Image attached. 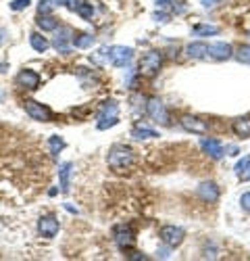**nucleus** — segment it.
Listing matches in <instances>:
<instances>
[{"mask_svg": "<svg viewBox=\"0 0 250 261\" xmlns=\"http://www.w3.org/2000/svg\"><path fill=\"white\" fill-rule=\"evenodd\" d=\"M106 163H109V167L113 171L123 173L125 169L131 167V163H133V151L129 149V146H125V144H115V146H111L109 155H106Z\"/></svg>", "mask_w": 250, "mask_h": 261, "instance_id": "obj_1", "label": "nucleus"}, {"mask_svg": "<svg viewBox=\"0 0 250 261\" xmlns=\"http://www.w3.org/2000/svg\"><path fill=\"white\" fill-rule=\"evenodd\" d=\"M160 65H163V55H160L158 50H150L140 59V73L153 77V75L158 73Z\"/></svg>", "mask_w": 250, "mask_h": 261, "instance_id": "obj_2", "label": "nucleus"}, {"mask_svg": "<svg viewBox=\"0 0 250 261\" xmlns=\"http://www.w3.org/2000/svg\"><path fill=\"white\" fill-rule=\"evenodd\" d=\"M113 238H115V242H117V247L121 251H127V249H131L133 245H136V232H133L129 226H125V224L115 226V228H113Z\"/></svg>", "mask_w": 250, "mask_h": 261, "instance_id": "obj_3", "label": "nucleus"}, {"mask_svg": "<svg viewBox=\"0 0 250 261\" xmlns=\"http://www.w3.org/2000/svg\"><path fill=\"white\" fill-rule=\"evenodd\" d=\"M158 236L169 249H175L184 242L186 232H184V228H180V226H163L160 232H158Z\"/></svg>", "mask_w": 250, "mask_h": 261, "instance_id": "obj_4", "label": "nucleus"}, {"mask_svg": "<svg viewBox=\"0 0 250 261\" xmlns=\"http://www.w3.org/2000/svg\"><path fill=\"white\" fill-rule=\"evenodd\" d=\"M73 36H75V32L71 28H59L55 40H52V46H55L61 55H67L71 46H73Z\"/></svg>", "mask_w": 250, "mask_h": 261, "instance_id": "obj_5", "label": "nucleus"}, {"mask_svg": "<svg viewBox=\"0 0 250 261\" xmlns=\"http://www.w3.org/2000/svg\"><path fill=\"white\" fill-rule=\"evenodd\" d=\"M131 59H133V48H129V46H111L109 48V61L115 67L129 65Z\"/></svg>", "mask_w": 250, "mask_h": 261, "instance_id": "obj_6", "label": "nucleus"}, {"mask_svg": "<svg viewBox=\"0 0 250 261\" xmlns=\"http://www.w3.org/2000/svg\"><path fill=\"white\" fill-rule=\"evenodd\" d=\"M146 113L155 121H158V124H169V113H167V107L160 98H148L146 100Z\"/></svg>", "mask_w": 250, "mask_h": 261, "instance_id": "obj_7", "label": "nucleus"}, {"mask_svg": "<svg viewBox=\"0 0 250 261\" xmlns=\"http://www.w3.org/2000/svg\"><path fill=\"white\" fill-rule=\"evenodd\" d=\"M59 220L55 215H42L38 220V232L42 238H55L59 234Z\"/></svg>", "mask_w": 250, "mask_h": 261, "instance_id": "obj_8", "label": "nucleus"}, {"mask_svg": "<svg viewBox=\"0 0 250 261\" xmlns=\"http://www.w3.org/2000/svg\"><path fill=\"white\" fill-rule=\"evenodd\" d=\"M196 195H198L204 203H217L219 201V186L215 184V182H200L198 188H196Z\"/></svg>", "mask_w": 250, "mask_h": 261, "instance_id": "obj_9", "label": "nucleus"}, {"mask_svg": "<svg viewBox=\"0 0 250 261\" xmlns=\"http://www.w3.org/2000/svg\"><path fill=\"white\" fill-rule=\"evenodd\" d=\"M25 111H28V115L35 121H50V117H52V113H50V109L46 107V104L35 102V100L25 102Z\"/></svg>", "mask_w": 250, "mask_h": 261, "instance_id": "obj_10", "label": "nucleus"}, {"mask_svg": "<svg viewBox=\"0 0 250 261\" xmlns=\"http://www.w3.org/2000/svg\"><path fill=\"white\" fill-rule=\"evenodd\" d=\"M182 128L186 130V132H192V134H207V121H202L200 117L196 115H184L182 117Z\"/></svg>", "mask_w": 250, "mask_h": 261, "instance_id": "obj_11", "label": "nucleus"}, {"mask_svg": "<svg viewBox=\"0 0 250 261\" xmlns=\"http://www.w3.org/2000/svg\"><path fill=\"white\" fill-rule=\"evenodd\" d=\"M17 86H21L25 90H38L40 75L31 71V69H23V71H19V75H17Z\"/></svg>", "mask_w": 250, "mask_h": 261, "instance_id": "obj_12", "label": "nucleus"}, {"mask_svg": "<svg viewBox=\"0 0 250 261\" xmlns=\"http://www.w3.org/2000/svg\"><path fill=\"white\" fill-rule=\"evenodd\" d=\"M234 55V48H231L227 42H217V44H211L209 46V57L215 59V61H227Z\"/></svg>", "mask_w": 250, "mask_h": 261, "instance_id": "obj_13", "label": "nucleus"}, {"mask_svg": "<svg viewBox=\"0 0 250 261\" xmlns=\"http://www.w3.org/2000/svg\"><path fill=\"white\" fill-rule=\"evenodd\" d=\"M202 151L207 153L209 157H213V159H221L223 155H225V149H223V144L219 140H213V138H204V140L200 142Z\"/></svg>", "mask_w": 250, "mask_h": 261, "instance_id": "obj_14", "label": "nucleus"}, {"mask_svg": "<svg viewBox=\"0 0 250 261\" xmlns=\"http://www.w3.org/2000/svg\"><path fill=\"white\" fill-rule=\"evenodd\" d=\"M231 130L238 138H250V117H238L231 124Z\"/></svg>", "mask_w": 250, "mask_h": 261, "instance_id": "obj_15", "label": "nucleus"}, {"mask_svg": "<svg viewBox=\"0 0 250 261\" xmlns=\"http://www.w3.org/2000/svg\"><path fill=\"white\" fill-rule=\"evenodd\" d=\"M71 169H73V163H62L59 167V180H61V190H62V193H69Z\"/></svg>", "mask_w": 250, "mask_h": 261, "instance_id": "obj_16", "label": "nucleus"}, {"mask_svg": "<svg viewBox=\"0 0 250 261\" xmlns=\"http://www.w3.org/2000/svg\"><path fill=\"white\" fill-rule=\"evenodd\" d=\"M186 52H188V57H190V59H204L209 55V46L204 44V42H192Z\"/></svg>", "mask_w": 250, "mask_h": 261, "instance_id": "obj_17", "label": "nucleus"}, {"mask_svg": "<svg viewBox=\"0 0 250 261\" xmlns=\"http://www.w3.org/2000/svg\"><path fill=\"white\" fill-rule=\"evenodd\" d=\"M35 23H38V28L42 32H55L59 28V21L52 15H38V21Z\"/></svg>", "mask_w": 250, "mask_h": 261, "instance_id": "obj_18", "label": "nucleus"}, {"mask_svg": "<svg viewBox=\"0 0 250 261\" xmlns=\"http://www.w3.org/2000/svg\"><path fill=\"white\" fill-rule=\"evenodd\" d=\"M131 138H136V140H148V138H158V132L156 130H150V128L136 126L131 130Z\"/></svg>", "mask_w": 250, "mask_h": 261, "instance_id": "obj_19", "label": "nucleus"}, {"mask_svg": "<svg viewBox=\"0 0 250 261\" xmlns=\"http://www.w3.org/2000/svg\"><path fill=\"white\" fill-rule=\"evenodd\" d=\"M30 44H31V48L35 52H46L48 46H50V42L44 38L42 33H31V36H30Z\"/></svg>", "mask_w": 250, "mask_h": 261, "instance_id": "obj_20", "label": "nucleus"}, {"mask_svg": "<svg viewBox=\"0 0 250 261\" xmlns=\"http://www.w3.org/2000/svg\"><path fill=\"white\" fill-rule=\"evenodd\" d=\"M92 44H94V36H92V33H75V36H73V46L75 48L86 50V48H90Z\"/></svg>", "mask_w": 250, "mask_h": 261, "instance_id": "obj_21", "label": "nucleus"}, {"mask_svg": "<svg viewBox=\"0 0 250 261\" xmlns=\"http://www.w3.org/2000/svg\"><path fill=\"white\" fill-rule=\"evenodd\" d=\"M71 11H75L77 15H82L84 19H92V15H94V8H92V4H88V2H73L69 6Z\"/></svg>", "mask_w": 250, "mask_h": 261, "instance_id": "obj_22", "label": "nucleus"}, {"mask_svg": "<svg viewBox=\"0 0 250 261\" xmlns=\"http://www.w3.org/2000/svg\"><path fill=\"white\" fill-rule=\"evenodd\" d=\"M192 33H196V36H217L219 28H215V25H196V28H192Z\"/></svg>", "mask_w": 250, "mask_h": 261, "instance_id": "obj_23", "label": "nucleus"}, {"mask_svg": "<svg viewBox=\"0 0 250 261\" xmlns=\"http://www.w3.org/2000/svg\"><path fill=\"white\" fill-rule=\"evenodd\" d=\"M109 117H117V102H115V100L104 102L100 115H98V119H109Z\"/></svg>", "mask_w": 250, "mask_h": 261, "instance_id": "obj_24", "label": "nucleus"}, {"mask_svg": "<svg viewBox=\"0 0 250 261\" xmlns=\"http://www.w3.org/2000/svg\"><path fill=\"white\" fill-rule=\"evenodd\" d=\"M236 59L242 65H250V44H242L236 50Z\"/></svg>", "mask_w": 250, "mask_h": 261, "instance_id": "obj_25", "label": "nucleus"}, {"mask_svg": "<svg viewBox=\"0 0 250 261\" xmlns=\"http://www.w3.org/2000/svg\"><path fill=\"white\" fill-rule=\"evenodd\" d=\"M48 144H50V153L52 155H59L62 149H65V140H62V138H59V136H50Z\"/></svg>", "mask_w": 250, "mask_h": 261, "instance_id": "obj_26", "label": "nucleus"}, {"mask_svg": "<svg viewBox=\"0 0 250 261\" xmlns=\"http://www.w3.org/2000/svg\"><path fill=\"white\" fill-rule=\"evenodd\" d=\"M156 6H158V11L171 13V11H175V0H156Z\"/></svg>", "mask_w": 250, "mask_h": 261, "instance_id": "obj_27", "label": "nucleus"}, {"mask_svg": "<svg viewBox=\"0 0 250 261\" xmlns=\"http://www.w3.org/2000/svg\"><path fill=\"white\" fill-rule=\"evenodd\" d=\"M248 165H250V155H248V157H244V159H242V161H238V163H236V173H238V176H240V178H242V176H244V173H246V169H248Z\"/></svg>", "mask_w": 250, "mask_h": 261, "instance_id": "obj_28", "label": "nucleus"}, {"mask_svg": "<svg viewBox=\"0 0 250 261\" xmlns=\"http://www.w3.org/2000/svg\"><path fill=\"white\" fill-rule=\"evenodd\" d=\"M52 8H55L52 0H40V4H38V15H48Z\"/></svg>", "mask_w": 250, "mask_h": 261, "instance_id": "obj_29", "label": "nucleus"}, {"mask_svg": "<svg viewBox=\"0 0 250 261\" xmlns=\"http://www.w3.org/2000/svg\"><path fill=\"white\" fill-rule=\"evenodd\" d=\"M119 119L117 117H109V119H98V130H106V128H113L117 126Z\"/></svg>", "mask_w": 250, "mask_h": 261, "instance_id": "obj_30", "label": "nucleus"}, {"mask_svg": "<svg viewBox=\"0 0 250 261\" xmlns=\"http://www.w3.org/2000/svg\"><path fill=\"white\" fill-rule=\"evenodd\" d=\"M30 4H31L30 0H13L8 6H11V11H23V8H28Z\"/></svg>", "mask_w": 250, "mask_h": 261, "instance_id": "obj_31", "label": "nucleus"}, {"mask_svg": "<svg viewBox=\"0 0 250 261\" xmlns=\"http://www.w3.org/2000/svg\"><path fill=\"white\" fill-rule=\"evenodd\" d=\"M169 19H171V13H167V11H156L155 13V21H158V23H167Z\"/></svg>", "mask_w": 250, "mask_h": 261, "instance_id": "obj_32", "label": "nucleus"}, {"mask_svg": "<svg viewBox=\"0 0 250 261\" xmlns=\"http://www.w3.org/2000/svg\"><path fill=\"white\" fill-rule=\"evenodd\" d=\"M240 207H242L246 213H250V193H244L240 196Z\"/></svg>", "mask_w": 250, "mask_h": 261, "instance_id": "obj_33", "label": "nucleus"}, {"mask_svg": "<svg viewBox=\"0 0 250 261\" xmlns=\"http://www.w3.org/2000/svg\"><path fill=\"white\" fill-rule=\"evenodd\" d=\"M71 2H73V0H52L55 6H71Z\"/></svg>", "mask_w": 250, "mask_h": 261, "instance_id": "obj_34", "label": "nucleus"}, {"mask_svg": "<svg viewBox=\"0 0 250 261\" xmlns=\"http://www.w3.org/2000/svg\"><path fill=\"white\" fill-rule=\"evenodd\" d=\"M215 2H221V0H202V6H215Z\"/></svg>", "mask_w": 250, "mask_h": 261, "instance_id": "obj_35", "label": "nucleus"}, {"mask_svg": "<svg viewBox=\"0 0 250 261\" xmlns=\"http://www.w3.org/2000/svg\"><path fill=\"white\" fill-rule=\"evenodd\" d=\"M158 257L160 259H167L169 257V251H158Z\"/></svg>", "mask_w": 250, "mask_h": 261, "instance_id": "obj_36", "label": "nucleus"}, {"mask_svg": "<svg viewBox=\"0 0 250 261\" xmlns=\"http://www.w3.org/2000/svg\"><path fill=\"white\" fill-rule=\"evenodd\" d=\"M242 178H246V180H250V165H248V169H246V173H244V176Z\"/></svg>", "mask_w": 250, "mask_h": 261, "instance_id": "obj_37", "label": "nucleus"}, {"mask_svg": "<svg viewBox=\"0 0 250 261\" xmlns=\"http://www.w3.org/2000/svg\"><path fill=\"white\" fill-rule=\"evenodd\" d=\"M4 42V30H0V44Z\"/></svg>", "mask_w": 250, "mask_h": 261, "instance_id": "obj_38", "label": "nucleus"}, {"mask_svg": "<svg viewBox=\"0 0 250 261\" xmlns=\"http://www.w3.org/2000/svg\"><path fill=\"white\" fill-rule=\"evenodd\" d=\"M2 98H4V94H2V90H0V102H2Z\"/></svg>", "mask_w": 250, "mask_h": 261, "instance_id": "obj_39", "label": "nucleus"}, {"mask_svg": "<svg viewBox=\"0 0 250 261\" xmlns=\"http://www.w3.org/2000/svg\"><path fill=\"white\" fill-rule=\"evenodd\" d=\"M248 36H250V33H248Z\"/></svg>", "mask_w": 250, "mask_h": 261, "instance_id": "obj_40", "label": "nucleus"}]
</instances>
